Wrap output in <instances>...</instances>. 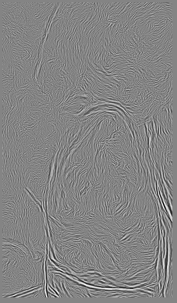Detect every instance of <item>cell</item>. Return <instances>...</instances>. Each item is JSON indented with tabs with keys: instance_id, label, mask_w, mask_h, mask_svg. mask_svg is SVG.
Here are the masks:
<instances>
[{
	"instance_id": "1",
	"label": "cell",
	"mask_w": 177,
	"mask_h": 303,
	"mask_svg": "<svg viewBox=\"0 0 177 303\" xmlns=\"http://www.w3.org/2000/svg\"><path fill=\"white\" fill-rule=\"evenodd\" d=\"M2 296L22 294L45 286L46 259L37 257L23 245L3 246Z\"/></svg>"
}]
</instances>
